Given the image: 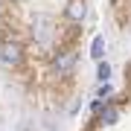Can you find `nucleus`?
I'll list each match as a JSON object with an SVG mask.
<instances>
[{"instance_id":"obj_1","label":"nucleus","mask_w":131,"mask_h":131,"mask_svg":"<svg viewBox=\"0 0 131 131\" xmlns=\"http://www.w3.org/2000/svg\"><path fill=\"white\" fill-rule=\"evenodd\" d=\"M0 61H3V64H18L20 61V47L15 41H0Z\"/></svg>"},{"instance_id":"obj_2","label":"nucleus","mask_w":131,"mask_h":131,"mask_svg":"<svg viewBox=\"0 0 131 131\" xmlns=\"http://www.w3.org/2000/svg\"><path fill=\"white\" fill-rule=\"evenodd\" d=\"M67 12H70L73 20H82L84 18V3H82V0H70V9H67Z\"/></svg>"},{"instance_id":"obj_3","label":"nucleus","mask_w":131,"mask_h":131,"mask_svg":"<svg viewBox=\"0 0 131 131\" xmlns=\"http://www.w3.org/2000/svg\"><path fill=\"white\" fill-rule=\"evenodd\" d=\"M73 61H76V56H70V52H67V56L56 58V67H58L61 73H67V70H70V67H73Z\"/></svg>"},{"instance_id":"obj_4","label":"nucleus","mask_w":131,"mask_h":131,"mask_svg":"<svg viewBox=\"0 0 131 131\" xmlns=\"http://www.w3.org/2000/svg\"><path fill=\"white\" fill-rule=\"evenodd\" d=\"M117 108H105V114H102V122H105V125H114V122H117Z\"/></svg>"},{"instance_id":"obj_5","label":"nucleus","mask_w":131,"mask_h":131,"mask_svg":"<svg viewBox=\"0 0 131 131\" xmlns=\"http://www.w3.org/2000/svg\"><path fill=\"white\" fill-rule=\"evenodd\" d=\"M102 50H105V41H102V38H96L93 47H90V56H93V58H102Z\"/></svg>"},{"instance_id":"obj_6","label":"nucleus","mask_w":131,"mask_h":131,"mask_svg":"<svg viewBox=\"0 0 131 131\" xmlns=\"http://www.w3.org/2000/svg\"><path fill=\"white\" fill-rule=\"evenodd\" d=\"M108 76H111V67H108V64H99V79L108 82Z\"/></svg>"}]
</instances>
